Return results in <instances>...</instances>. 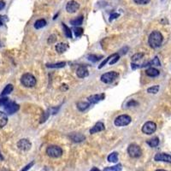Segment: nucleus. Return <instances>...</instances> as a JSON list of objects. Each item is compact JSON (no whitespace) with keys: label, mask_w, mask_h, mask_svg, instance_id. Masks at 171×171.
Instances as JSON below:
<instances>
[{"label":"nucleus","mask_w":171,"mask_h":171,"mask_svg":"<svg viewBox=\"0 0 171 171\" xmlns=\"http://www.w3.org/2000/svg\"><path fill=\"white\" fill-rule=\"evenodd\" d=\"M162 40H163V37H162V34L158 31H153L149 36L148 43L152 48L156 49L162 45Z\"/></svg>","instance_id":"f257e3e1"},{"label":"nucleus","mask_w":171,"mask_h":171,"mask_svg":"<svg viewBox=\"0 0 171 171\" xmlns=\"http://www.w3.org/2000/svg\"><path fill=\"white\" fill-rule=\"evenodd\" d=\"M21 82L26 87H33L36 85V79L31 74H24L21 78Z\"/></svg>","instance_id":"f03ea898"},{"label":"nucleus","mask_w":171,"mask_h":171,"mask_svg":"<svg viewBox=\"0 0 171 171\" xmlns=\"http://www.w3.org/2000/svg\"><path fill=\"white\" fill-rule=\"evenodd\" d=\"M46 154L50 157H53V158H57L59 157L62 156L63 154V150L61 147L57 146V145H51L46 149Z\"/></svg>","instance_id":"7ed1b4c3"},{"label":"nucleus","mask_w":171,"mask_h":171,"mask_svg":"<svg viewBox=\"0 0 171 171\" xmlns=\"http://www.w3.org/2000/svg\"><path fill=\"white\" fill-rule=\"evenodd\" d=\"M127 153L131 157L137 158V157H140L142 155V151H141L140 147L138 145L131 144L127 148Z\"/></svg>","instance_id":"20e7f679"},{"label":"nucleus","mask_w":171,"mask_h":171,"mask_svg":"<svg viewBox=\"0 0 171 171\" xmlns=\"http://www.w3.org/2000/svg\"><path fill=\"white\" fill-rule=\"evenodd\" d=\"M118 76H119L118 73L115 72V71H110V72L104 74L101 76L100 80L102 82H104L105 84H109V83H112L113 81H115Z\"/></svg>","instance_id":"39448f33"},{"label":"nucleus","mask_w":171,"mask_h":171,"mask_svg":"<svg viewBox=\"0 0 171 171\" xmlns=\"http://www.w3.org/2000/svg\"><path fill=\"white\" fill-rule=\"evenodd\" d=\"M132 121V118L127 115H121L116 118L115 125L117 127H123L128 125Z\"/></svg>","instance_id":"423d86ee"},{"label":"nucleus","mask_w":171,"mask_h":171,"mask_svg":"<svg viewBox=\"0 0 171 171\" xmlns=\"http://www.w3.org/2000/svg\"><path fill=\"white\" fill-rule=\"evenodd\" d=\"M157 130V125L153 122H147L142 127V132L145 135H152Z\"/></svg>","instance_id":"0eeeda50"},{"label":"nucleus","mask_w":171,"mask_h":171,"mask_svg":"<svg viewBox=\"0 0 171 171\" xmlns=\"http://www.w3.org/2000/svg\"><path fill=\"white\" fill-rule=\"evenodd\" d=\"M4 107V110L6 111V113H8L9 115H12V114L16 113L19 109L18 104L16 103L11 102V101H9V103Z\"/></svg>","instance_id":"6e6552de"},{"label":"nucleus","mask_w":171,"mask_h":171,"mask_svg":"<svg viewBox=\"0 0 171 171\" xmlns=\"http://www.w3.org/2000/svg\"><path fill=\"white\" fill-rule=\"evenodd\" d=\"M79 8H80V4H78L76 1H74V0L68 2L66 5V10L70 14L75 13L79 9Z\"/></svg>","instance_id":"1a4fd4ad"},{"label":"nucleus","mask_w":171,"mask_h":171,"mask_svg":"<svg viewBox=\"0 0 171 171\" xmlns=\"http://www.w3.org/2000/svg\"><path fill=\"white\" fill-rule=\"evenodd\" d=\"M154 160L157 162H165L171 163V156L166 153H157L154 157Z\"/></svg>","instance_id":"9d476101"},{"label":"nucleus","mask_w":171,"mask_h":171,"mask_svg":"<svg viewBox=\"0 0 171 171\" xmlns=\"http://www.w3.org/2000/svg\"><path fill=\"white\" fill-rule=\"evenodd\" d=\"M31 146H32L31 142L28 140H27V139H22V140H19V142L17 143V147H18L19 149L22 150V151H28V150H30Z\"/></svg>","instance_id":"9b49d317"},{"label":"nucleus","mask_w":171,"mask_h":171,"mask_svg":"<svg viewBox=\"0 0 171 171\" xmlns=\"http://www.w3.org/2000/svg\"><path fill=\"white\" fill-rule=\"evenodd\" d=\"M104 125L103 122H98L94 126L92 127L90 129V134L91 135H93L95 133H98V132H101V131H104Z\"/></svg>","instance_id":"f8f14e48"},{"label":"nucleus","mask_w":171,"mask_h":171,"mask_svg":"<svg viewBox=\"0 0 171 171\" xmlns=\"http://www.w3.org/2000/svg\"><path fill=\"white\" fill-rule=\"evenodd\" d=\"M76 74H77V76L79 78H85V77L88 76V74H89L87 69L85 66H81L80 68H78Z\"/></svg>","instance_id":"ddd939ff"},{"label":"nucleus","mask_w":171,"mask_h":171,"mask_svg":"<svg viewBox=\"0 0 171 171\" xmlns=\"http://www.w3.org/2000/svg\"><path fill=\"white\" fill-rule=\"evenodd\" d=\"M104 99V93H101V94H95V95H92L88 98V100L91 104H96L99 101L103 100Z\"/></svg>","instance_id":"4468645a"},{"label":"nucleus","mask_w":171,"mask_h":171,"mask_svg":"<svg viewBox=\"0 0 171 171\" xmlns=\"http://www.w3.org/2000/svg\"><path fill=\"white\" fill-rule=\"evenodd\" d=\"M69 139L74 142H81L85 140V136L81 134H72L69 136Z\"/></svg>","instance_id":"2eb2a0df"},{"label":"nucleus","mask_w":171,"mask_h":171,"mask_svg":"<svg viewBox=\"0 0 171 171\" xmlns=\"http://www.w3.org/2000/svg\"><path fill=\"white\" fill-rule=\"evenodd\" d=\"M8 122V117L7 115L3 112V111H0V128L4 127L7 124Z\"/></svg>","instance_id":"dca6fc26"},{"label":"nucleus","mask_w":171,"mask_h":171,"mask_svg":"<svg viewBox=\"0 0 171 171\" xmlns=\"http://www.w3.org/2000/svg\"><path fill=\"white\" fill-rule=\"evenodd\" d=\"M145 74L150 77H156L159 75V71L155 68H149L145 70Z\"/></svg>","instance_id":"f3484780"},{"label":"nucleus","mask_w":171,"mask_h":171,"mask_svg":"<svg viewBox=\"0 0 171 171\" xmlns=\"http://www.w3.org/2000/svg\"><path fill=\"white\" fill-rule=\"evenodd\" d=\"M67 49H68V45L67 44H64V43H58L57 45H56V51L59 54L63 53Z\"/></svg>","instance_id":"a211bd4d"},{"label":"nucleus","mask_w":171,"mask_h":171,"mask_svg":"<svg viewBox=\"0 0 171 171\" xmlns=\"http://www.w3.org/2000/svg\"><path fill=\"white\" fill-rule=\"evenodd\" d=\"M146 143L149 145L151 147H156L159 145V139L157 137H153L151 140H147Z\"/></svg>","instance_id":"6ab92c4d"},{"label":"nucleus","mask_w":171,"mask_h":171,"mask_svg":"<svg viewBox=\"0 0 171 171\" xmlns=\"http://www.w3.org/2000/svg\"><path fill=\"white\" fill-rule=\"evenodd\" d=\"M13 89H14L13 85H11V84L7 85V86L4 87V89L3 90V92H1V97H4V96H5V95H8V94H9V93L13 91Z\"/></svg>","instance_id":"aec40b11"},{"label":"nucleus","mask_w":171,"mask_h":171,"mask_svg":"<svg viewBox=\"0 0 171 171\" xmlns=\"http://www.w3.org/2000/svg\"><path fill=\"white\" fill-rule=\"evenodd\" d=\"M66 65L65 62H61V63H47L46 64V67L48 68H52V69H59V68H63L64 66Z\"/></svg>","instance_id":"412c9836"},{"label":"nucleus","mask_w":171,"mask_h":171,"mask_svg":"<svg viewBox=\"0 0 171 171\" xmlns=\"http://www.w3.org/2000/svg\"><path fill=\"white\" fill-rule=\"evenodd\" d=\"M89 105H90V104H88L87 102H79V103H77V108L81 111L86 110L89 107Z\"/></svg>","instance_id":"4be33fe9"},{"label":"nucleus","mask_w":171,"mask_h":171,"mask_svg":"<svg viewBox=\"0 0 171 171\" xmlns=\"http://www.w3.org/2000/svg\"><path fill=\"white\" fill-rule=\"evenodd\" d=\"M45 25H46L45 20H44V19H39V20L36 21V22L34 23V27L36 29H39V28H42V27H45Z\"/></svg>","instance_id":"5701e85b"},{"label":"nucleus","mask_w":171,"mask_h":171,"mask_svg":"<svg viewBox=\"0 0 171 171\" xmlns=\"http://www.w3.org/2000/svg\"><path fill=\"white\" fill-rule=\"evenodd\" d=\"M108 161L109 162H117V161H118V153H110L108 156Z\"/></svg>","instance_id":"b1692460"},{"label":"nucleus","mask_w":171,"mask_h":171,"mask_svg":"<svg viewBox=\"0 0 171 171\" xmlns=\"http://www.w3.org/2000/svg\"><path fill=\"white\" fill-rule=\"evenodd\" d=\"M82 22H83V16H78L77 18L70 21V23L72 24L73 26H79V25L82 24Z\"/></svg>","instance_id":"393cba45"},{"label":"nucleus","mask_w":171,"mask_h":171,"mask_svg":"<svg viewBox=\"0 0 171 171\" xmlns=\"http://www.w3.org/2000/svg\"><path fill=\"white\" fill-rule=\"evenodd\" d=\"M122 170V164H117L112 167L105 168L104 171H121Z\"/></svg>","instance_id":"a878e982"},{"label":"nucleus","mask_w":171,"mask_h":171,"mask_svg":"<svg viewBox=\"0 0 171 171\" xmlns=\"http://www.w3.org/2000/svg\"><path fill=\"white\" fill-rule=\"evenodd\" d=\"M62 24H63V30H64V33H65V35L68 37V38H72V32L70 31V29L67 27L64 23H62Z\"/></svg>","instance_id":"bb28decb"},{"label":"nucleus","mask_w":171,"mask_h":171,"mask_svg":"<svg viewBox=\"0 0 171 171\" xmlns=\"http://www.w3.org/2000/svg\"><path fill=\"white\" fill-rule=\"evenodd\" d=\"M73 32H74V35L75 37H80L82 35V34H83V28H81V27H74V30H73Z\"/></svg>","instance_id":"cd10ccee"},{"label":"nucleus","mask_w":171,"mask_h":171,"mask_svg":"<svg viewBox=\"0 0 171 171\" xmlns=\"http://www.w3.org/2000/svg\"><path fill=\"white\" fill-rule=\"evenodd\" d=\"M101 57H98L96 55H89L88 56V60L91 61V62H93V63H96L99 60H101Z\"/></svg>","instance_id":"c85d7f7f"},{"label":"nucleus","mask_w":171,"mask_h":171,"mask_svg":"<svg viewBox=\"0 0 171 171\" xmlns=\"http://www.w3.org/2000/svg\"><path fill=\"white\" fill-rule=\"evenodd\" d=\"M158 91H159V86H153V87H150V88L147 89V92L156 94Z\"/></svg>","instance_id":"c756f323"},{"label":"nucleus","mask_w":171,"mask_h":171,"mask_svg":"<svg viewBox=\"0 0 171 171\" xmlns=\"http://www.w3.org/2000/svg\"><path fill=\"white\" fill-rule=\"evenodd\" d=\"M144 57V54L143 53H136L134 56H132V61H134V62H137V61H139V60H140L142 57Z\"/></svg>","instance_id":"7c9ffc66"},{"label":"nucleus","mask_w":171,"mask_h":171,"mask_svg":"<svg viewBox=\"0 0 171 171\" xmlns=\"http://www.w3.org/2000/svg\"><path fill=\"white\" fill-rule=\"evenodd\" d=\"M115 55H116V54L110 55V56H109V57H107L106 59H104V61H103L102 63H100V65L99 66V69H102V68H103V67H104V65H105L106 63H108L109 61V60H110V59H111V58H112V57H114V56H115Z\"/></svg>","instance_id":"2f4dec72"},{"label":"nucleus","mask_w":171,"mask_h":171,"mask_svg":"<svg viewBox=\"0 0 171 171\" xmlns=\"http://www.w3.org/2000/svg\"><path fill=\"white\" fill-rule=\"evenodd\" d=\"M137 105H139V103L137 101L134 100V99H132V100H130V101H128L127 103V107H135V106H137Z\"/></svg>","instance_id":"473e14b6"},{"label":"nucleus","mask_w":171,"mask_h":171,"mask_svg":"<svg viewBox=\"0 0 171 171\" xmlns=\"http://www.w3.org/2000/svg\"><path fill=\"white\" fill-rule=\"evenodd\" d=\"M9 102V99L7 97L4 98H1L0 99V106H5Z\"/></svg>","instance_id":"72a5a7b5"},{"label":"nucleus","mask_w":171,"mask_h":171,"mask_svg":"<svg viewBox=\"0 0 171 171\" xmlns=\"http://www.w3.org/2000/svg\"><path fill=\"white\" fill-rule=\"evenodd\" d=\"M151 0H134L135 4H147L150 3Z\"/></svg>","instance_id":"f704fd0d"},{"label":"nucleus","mask_w":171,"mask_h":171,"mask_svg":"<svg viewBox=\"0 0 171 171\" xmlns=\"http://www.w3.org/2000/svg\"><path fill=\"white\" fill-rule=\"evenodd\" d=\"M56 40H57V37L54 34H52V35H51V36L48 38V44H53L56 42Z\"/></svg>","instance_id":"c9c22d12"},{"label":"nucleus","mask_w":171,"mask_h":171,"mask_svg":"<svg viewBox=\"0 0 171 171\" xmlns=\"http://www.w3.org/2000/svg\"><path fill=\"white\" fill-rule=\"evenodd\" d=\"M119 58H120V56H119L118 54H116L115 56H114V57H113L112 60H111V61L109 62V64H110V65H113L114 63H116L117 62V61L119 60Z\"/></svg>","instance_id":"e433bc0d"},{"label":"nucleus","mask_w":171,"mask_h":171,"mask_svg":"<svg viewBox=\"0 0 171 171\" xmlns=\"http://www.w3.org/2000/svg\"><path fill=\"white\" fill-rule=\"evenodd\" d=\"M34 162L28 163L27 166H25V167H24V168H23V169H22L21 171H27L29 169H30V168H32V167H33V165H34Z\"/></svg>","instance_id":"4c0bfd02"},{"label":"nucleus","mask_w":171,"mask_h":171,"mask_svg":"<svg viewBox=\"0 0 171 171\" xmlns=\"http://www.w3.org/2000/svg\"><path fill=\"white\" fill-rule=\"evenodd\" d=\"M118 16H119V14H117V13L111 14V15H110V16H109V21H113V19L117 18Z\"/></svg>","instance_id":"58836bf2"},{"label":"nucleus","mask_w":171,"mask_h":171,"mask_svg":"<svg viewBox=\"0 0 171 171\" xmlns=\"http://www.w3.org/2000/svg\"><path fill=\"white\" fill-rule=\"evenodd\" d=\"M4 19L7 20V19H6V16H0V27L4 25Z\"/></svg>","instance_id":"ea45409f"},{"label":"nucleus","mask_w":171,"mask_h":171,"mask_svg":"<svg viewBox=\"0 0 171 171\" xmlns=\"http://www.w3.org/2000/svg\"><path fill=\"white\" fill-rule=\"evenodd\" d=\"M4 7H5V3L4 1L0 0V10H2Z\"/></svg>","instance_id":"a19ab883"},{"label":"nucleus","mask_w":171,"mask_h":171,"mask_svg":"<svg viewBox=\"0 0 171 171\" xmlns=\"http://www.w3.org/2000/svg\"><path fill=\"white\" fill-rule=\"evenodd\" d=\"M131 67H132V69H136L140 68V66H139V65H137V64H135V63H131Z\"/></svg>","instance_id":"79ce46f5"},{"label":"nucleus","mask_w":171,"mask_h":171,"mask_svg":"<svg viewBox=\"0 0 171 171\" xmlns=\"http://www.w3.org/2000/svg\"><path fill=\"white\" fill-rule=\"evenodd\" d=\"M90 171H100V170H99L98 168H93V169H92Z\"/></svg>","instance_id":"37998d69"},{"label":"nucleus","mask_w":171,"mask_h":171,"mask_svg":"<svg viewBox=\"0 0 171 171\" xmlns=\"http://www.w3.org/2000/svg\"><path fill=\"white\" fill-rule=\"evenodd\" d=\"M0 171H10L8 169H2V170H0Z\"/></svg>","instance_id":"c03bdc74"},{"label":"nucleus","mask_w":171,"mask_h":171,"mask_svg":"<svg viewBox=\"0 0 171 171\" xmlns=\"http://www.w3.org/2000/svg\"><path fill=\"white\" fill-rule=\"evenodd\" d=\"M3 159H4V157H3V156H2V154H1V152H0V161L3 160Z\"/></svg>","instance_id":"a18cd8bd"},{"label":"nucleus","mask_w":171,"mask_h":171,"mask_svg":"<svg viewBox=\"0 0 171 171\" xmlns=\"http://www.w3.org/2000/svg\"><path fill=\"white\" fill-rule=\"evenodd\" d=\"M156 171H167V170H157Z\"/></svg>","instance_id":"49530a36"}]
</instances>
